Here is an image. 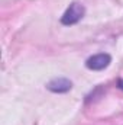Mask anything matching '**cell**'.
<instances>
[{
    "label": "cell",
    "instance_id": "obj_2",
    "mask_svg": "<svg viewBox=\"0 0 123 125\" xmlns=\"http://www.w3.org/2000/svg\"><path fill=\"white\" fill-rule=\"evenodd\" d=\"M110 62H112V57L109 54L100 52V54H96V55H91L90 58H87L86 67L93 71H100V70L107 68L110 65Z\"/></svg>",
    "mask_w": 123,
    "mask_h": 125
},
{
    "label": "cell",
    "instance_id": "obj_1",
    "mask_svg": "<svg viewBox=\"0 0 123 125\" xmlns=\"http://www.w3.org/2000/svg\"><path fill=\"white\" fill-rule=\"evenodd\" d=\"M84 13H86L84 6H83L81 3H78V1H72V3L68 6V9L65 10V13L62 15L61 23L62 25H67V26L75 25V23H78V22L83 19Z\"/></svg>",
    "mask_w": 123,
    "mask_h": 125
},
{
    "label": "cell",
    "instance_id": "obj_4",
    "mask_svg": "<svg viewBox=\"0 0 123 125\" xmlns=\"http://www.w3.org/2000/svg\"><path fill=\"white\" fill-rule=\"evenodd\" d=\"M117 86H119V87H120V89L123 90V80H119V83H117Z\"/></svg>",
    "mask_w": 123,
    "mask_h": 125
},
{
    "label": "cell",
    "instance_id": "obj_3",
    "mask_svg": "<svg viewBox=\"0 0 123 125\" xmlns=\"http://www.w3.org/2000/svg\"><path fill=\"white\" fill-rule=\"evenodd\" d=\"M46 87H48L51 92H54V93H65V92L71 90L72 83H71L68 79H65V77H58V79L51 80Z\"/></svg>",
    "mask_w": 123,
    "mask_h": 125
}]
</instances>
